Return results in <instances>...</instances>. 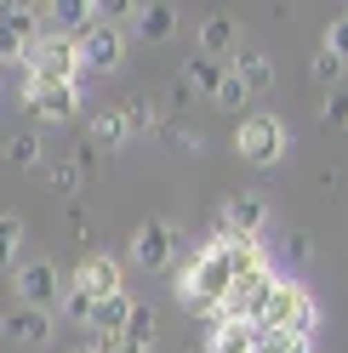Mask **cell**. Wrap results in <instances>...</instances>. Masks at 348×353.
<instances>
[{"mask_svg": "<svg viewBox=\"0 0 348 353\" xmlns=\"http://www.w3.org/2000/svg\"><path fill=\"white\" fill-rule=\"evenodd\" d=\"M257 268H269L257 239L217 234L211 245H200V256H194L188 268L177 274V302H183V307H194V314H206V319H217L223 296H229L246 274H257Z\"/></svg>", "mask_w": 348, "mask_h": 353, "instance_id": "1", "label": "cell"}, {"mask_svg": "<svg viewBox=\"0 0 348 353\" xmlns=\"http://www.w3.org/2000/svg\"><path fill=\"white\" fill-rule=\"evenodd\" d=\"M314 325H320L314 296L302 291L297 279H274L263 314H257V330H286V336H309V342H314Z\"/></svg>", "mask_w": 348, "mask_h": 353, "instance_id": "2", "label": "cell"}, {"mask_svg": "<svg viewBox=\"0 0 348 353\" xmlns=\"http://www.w3.org/2000/svg\"><path fill=\"white\" fill-rule=\"evenodd\" d=\"M23 69L29 74H40V80H75L86 63H80V40H69V34H40L35 46L23 52Z\"/></svg>", "mask_w": 348, "mask_h": 353, "instance_id": "3", "label": "cell"}, {"mask_svg": "<svg viewBox=\"0 0 348 353\" xmlns=\"http://www.w3.org/2000/svg\"><path fill=\"white\" fill-rule=\"evenodd\" d=\"M286 143H291V131L280 125V114H246L240 137H234L240 160H251V165H280L286 160Z\"/></svg>", "mask_w": 348, "mask_h": 353, "instance_id": "4", "label": "cell"}, {"mask_svg": "<svg viewBox=\"0 0 348 353\" xmlns=\"http://www.w3.org/2000/svg\"><path fill=\"white\" fill-rule=\"evenodd\" d=\"M46 34L40 6H0V63H23V52Z\"/></svg>", "mask_w": 348, "mask_h": 353, "instance_id": "5", "label": "cell"}, {"mask_svg": "<svg viewBox=\"0 0 348 353\" xmlns=\"http://www.w3.org/2000/svg\"><path fill=\"white\" fill-rule=\"evenodd\" d=\"M69 291V279H63L52 262H23L17 268V307H40V314H52Z\"/></svg>", "mask_w": 348, "mask_h": 353, "instance_id": "6", "label": "cell"}, {"mask_svg": "<svg viewBox=\"0 0 348 353\" xmlns=\"http://www.w3.org/2000/svg\"><path fill=\"white\" fill-rule=\"evenodd\" d=\"M23 97H29V108H35L40 120H75L80 85L75 80H40V74H29L23 80Z\"/></svg>", "mask_w": 348, "mask_h": 353, "instance_id": "7", "label": "cell"}, {"mask_svg": "<svg viewBox=\"0 0 348 353\" xmlns=\"http://www.w3.org/2000/svg\"><path fill=\"white\" fill-rule=\"evenodd\" d=\"M171 251H177V234H171V223H160V216L132 234V262H137V268H148V274L171 268Z\"/></svg>", "mask_w": 348, "mask_h": 353, "instance_id": "8", "label": "cell"}, {"mask_svg": "<svg viewBox=\"0 0 348 353\" xmlns=\"http://www.w3.org/2000/svg\"><path fill=\"white\" fill-rule=\"evenodd\" d=\"M120 57H126V34L108 23V17H97V23L80 34V63L86 69H120Z\"/></svg>", "mask_w": 348, "mask_h": 353, "instance_id": "9", "label": "cell"}, {"mask_svg": "<svg viewBox=\"0 0 348 353\" xmlns=\"http://www.w3.org/2000/svg\"><path fill=\"white\" fill-rule=\"evenodd\" d=\"M69 285H75V291H86L92 302H108V296H120V262L97 251V256L80 262V274H75Z\"/></svg>", "mask_w": 348, "mask_h": 353, "instance_id": "10", "label": "cell"}, {"mask_svg": "<svg viewBox=\"0 0 348 353\" xmlns=\"http://www.w3.org/2000/svg\"><path fill=\"white\" fill-rule=\"evenodd\" d=\"M148 342H155V314H148V307H137V314L126 319L120 330L97 336V353H148Z\"/></svg>", "mask_w": 348, "mask_h": 353, "instance_id": "11", "label": "cell"}, {"mask_svg": "<svg viewBox=\"0 0 348 353\" xmlns=\"http://www.w3.org/2000/svg\"><path fill=\"white\" fill-rule=\"evenodd\" d=\"M263 223H269V205L257 200V194H234V200L223 205V228H229L234 239H257Z\"/></svg>", "mask_w": 348, "mask_h": 353, "instance_id": "12", "label": "cell"}, {"mask_svg": "<svg viewBox=\"0 0 348 353\" xmlns=\"http://www.w3.org/2000/svg\"><path fill=\"white\" fill-rule=\"evenodd\" d=\"M6 336L23 342V347H46L52 342V314H40V307H12L6 314Z\"/></svg>", "mask_w": 348, "mask_h": 353, "instance_id": "13", "label": "cell"}, {"mask_svg": "<svg viewBox=\"0 0 348 353\" xmlns=\"http://www.w3.org/2000/svg\"><path fill=\"white\" fill-rule=\"evenodd\" d=\"M229 46H234V17H223V12H211L206 23H200V52L223 63V57H229Z\"/></svg>", "mask_w": 348, "mask_h": 353, "instance_id": "14", "label": "cell"}, {"mask_svg": "<svg viewBox=\"0 0 348 353\" xmlns=\"http://www.w3.org/2000/svg\"><path fill=\"white\" fill-rule=\"evenodd\" d=\"M251 336H257V325L217 319V330H211V353H251Z\"/></svg>", "mask_w": 348, "mask_h": 353, "instance_id": "15", "label": "cell"}, {"mask_svg": "<svg viewBox=\"0 0 348 353\" xmlns=\"http://www.w3.org/2000/svg\"><path fill=\"white\" fill-rule=\"evenodd\" d=\"M229 69L246 80V92H269V80H274V69H269V57H263V52H234Z\"/></svg>", "mask_w": 348, "mask_h": 353, "instance_id": "16", "label": "cell"}, {"mask_svg": "<svg viewBox=\"0 0 348 353\" xmlns=\"http://www.w3.org/2000/svg\"><path fill=\"white\" fill-rule=\"evenodd\" d=\"M132 131H126V120H120V108H103V114L92 120V131H86V143H97V148H120Z\"/></svg>", "mask_w": 348, "mask_h": 353, "instance_id": "17", "label": "cell"}, {"mask_svg": "<svg viewBox=\"0 0 348 353\" xmlns=\"http://www.w3.org/2000/svg\"><path fill=\"white\" fill-rule=\"evenodd\" d=\"M132 314H137V302H132V296L120 291V296H108V302H97V314H92V325H97V336H108V330H120V325L132 319Z\"/></svg>", "mask_w": 348, "mask_h": 353, "instance_id": "18", "label": "cell"}, {"mask_svg": "<svg viewBox=\"0 0 348 353\" xmlns=\"http://www.w3.org/2000/svg\"><path fill=\"white\" fill-rule=\"evenodd\" d=\"M251 353H314V342L309 336H286V330H257Z\"/></svg>", "mask_w": 348, "mask_h": 353, "instance_id": "19", "label": "cell"}, {"mask_svg": "<svg viewBox=\"0 0 348 353\" xmlns=\"http://www.w3.org/2000/svg\"><path fill=\"white\" fill-rule=\"evenodd\" d=\"M137 29H143V40H166L171 29H177V12H171V6H143L137 12Z\"/></svg>", "mask_w": 348, "mask_h": 353, "instance_id": "20", "label": "cell"}, {"mask_svg": "<svg viewBox=\"0 0 348 353\" xmlns=\"http://www.w3.org/2000/svg\"><path fill=\"white\" fill-rule=\"evenodd\" d=\"M223 74H229V63H217V57H194L188 63V80L200 85V92H211V97H217V85H223Z\"/></svg>", "mask_w": 348, "mask_h": 353, "instance_id": "21", "label": "cell"}, {"mask_svg": "<svg viewBox=\"0 0 348 353\" xmlns=\"http://www.w3.org/2000/svg\"><path fill=\"white\" fill-rule=\"evenodd\" d=\"M6 160H12V165H35V160H40V137H35V131L6 137Z\"/></svg>", "mask_w": 348, "mask_h": 353, "instance_id": "22", "label": "cell"}, {"mask_svg": "<svg viewBox=\"0 0 348 353\" xmlns=\"http://www.w3.org/2000/svg\"><path fill=\"white\" fill-rule=\"evenodd\" d=\"M17 245H23V223L17 216H0V268L17 262Z\"/></svg>", "mask_w": 348, "mask_h": 353, "instance_id": "23", "label": "cell"}, {"mask_svg": "<svg viewBox=\"0 0 348 353\" xmlns=\"http://www.w3.org/2000/svg\"><path fill=\"white\" fill-rule=\"evenodd\" d=\"M120 120H126V131H148V125H155V103L126 97V103H120Z\"/></svg>", "mask_w": 348, "mask_h": 353, "instance_id": "24", "label": "cell"}, {"mask_svg": "<svg viewBox=\"0 0 348 353\" xmlns=\"http://www.w3.org/2000/svg\"><path fill=\"white\" fill-rule=\"evenodd\" d=\"M57 307H63V314H69L75 325H92V314H97V302L86 296V291H75V285L63 291V302H57Z\"/></svg>", "mask_w": 348, "mask_h": 353, "instance_id": "25", "label": "cell"}, {"mask_svg": "<svg viewBox=\"0 0 348 353\" xmlns=\"http://www.w3.org/2000/svg\"><path fill=\"white\" fill-rule=\"evenodd\" d=\"M211 103H223V108H246V103H251V92H246V80H240V74L229 69V74H223V85H217V97H211Z\"/></svg>", "mask_w": 348, "mask_h": 353, "instance_id": "26", "label": "cell"}, {"mask_svg": "<svg viewBox=\"0 0 348 353\" xmlns=\"http://www.w3.org/2000/svg\"><path fill=\"white\" fill-rule=\"evenodd\" d=\"M325 52H337V57H342V69H348V12L331 17V29H325Z\"/></svg>", "mask_w": 348, "mask_h": 353, "instance_id": "27", "label": "cell"}, {"mask_svg": "<svg viewBox=\"0 0 348 353\" xmlns=\"http://www.w3.org/2000/svg\"><path fill=\"white\" fill-rule=\"evenodd\" d=\"M337 74H342V57L320 46V52H314V80H337Z\"/></svg>", "mask_w": 348, "mask_h": 353, "instance_id": "28", "label": "cell"}, {"mask_svg": "<svg viewBox=\"0 0 348 353\" xmlns=\"http://www.w3.org/2000/svg\"><path fill=\"white\" fill-rule=\"evenodd\" d=\"M325 125H348V92L325 97Z\"/></svg>", "mask_w": 348, "mask_h": 353, "instance_id": "29", "label": "cell"}, {"mask_svg": "<svg viewBox=\"0 0 348 353\" xmlns=\"http://www.w3.org/2000/svg\"><path fill=\"white\" fill-rule=\"evenodd\" d=\"M52 183H57V188H63V194H69V188H75V183H80V165H57V171H52Z\"/></svg>", "mask_w": 348, "mask_h": 353, "instance_id": "30", "label": "cell"}, {"mask_svg": "<svg viewBox=\"0 0 348 353\" xmlns=\"http://www.w3.org/2000/svg\"><path fill=\"white\" fill-rule=\"evenodd\" d=\"M75 353H97V347H75Z\"/></svg>", "mask_w": 348, "mask_h": 353, "instance_id": "31", "label": "cell"}]
</instances>
